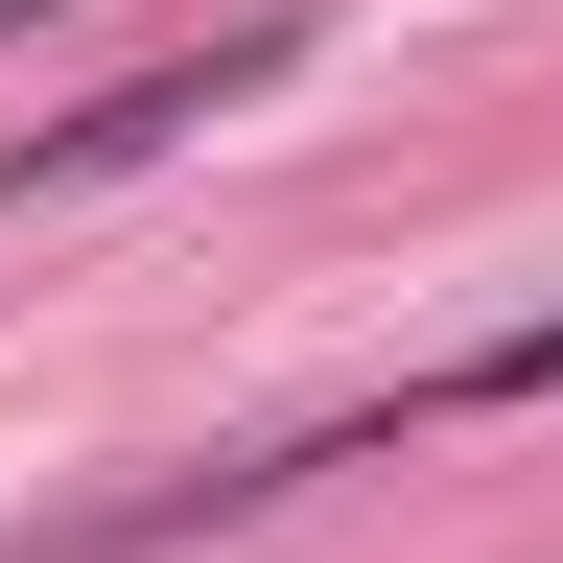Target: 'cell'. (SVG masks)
<instances>
[{"mask_svg":"<svg viewBox=\"0 0 563 563\" xmlns=\"http://www.w3.org/2000/svg\"><path fill=\"white\" fill-rule=\"evenodd\" d=\"M282 70H306V0H282V24H211V47H141L118 95H70V118H24V141H0V211H70V188L165 165V141H211L235 95H282Z\"/></svg>","mask_w":563,"mask_h":563,"instance_id":"6da1fadb","label":"cell"},{"mask_svg":"<svg viewBox=\"0 0 563 563\" xmlns=\"http://www.w3.org/2000/svg\"><path fill=\"white\" fill-rule=\"evenodd\" d=\"M0 24H70V0H0Z\"/></svg>","mask_w":563,"mask_h":563,"instance_id":"7a4b0ae2","label":"cell"}]
</instances>
